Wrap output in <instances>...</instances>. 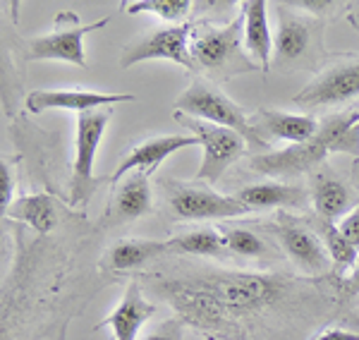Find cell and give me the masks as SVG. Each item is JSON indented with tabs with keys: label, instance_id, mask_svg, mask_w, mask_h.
Segmentation results:
<instances>
[{
	"label": "cell",
	"instance_id": "27",
	"mask_svg": "<svg viewBox=\"0 0 359 340\" xmlns=\"http://www.w3.org/2000/svg\"><path fill=\"white\" fill-rule=\"evenodd\" d=\"M13 192H15V177L10 172V163L8 161H0V199H3V213L13 206Z\"/></svg>",
	"mask_w": 359,
	"mask_h": 340
},
{
	"label": "cell",
	"instance_id": "1",
	"mask_svg": "<svg viewBox=\"0 0 359 340\" xmlns=\"http://www.w3.org/2000/svg\"><path fill=\"white\" fill-rule=\"evenodd\" d=\"M290 278L276 273L216 271L194 278L163 280L158 290L177 309L180 321L213 333L240 328V321L269 312L290 292Z\"/></svg>",
	"mask_w": 359,
	"mask_h": 340
},
{
	"label": "cell",
	"instance_id": "10",
	"mask_svg": "<svg viewBox=\"0 0 359 340\" xmlns=\"http://www.w3.org/2000/svg\"><path fill=\"white\" fill-rule=\"evenodd\" d=\"M192 32V22L154 29L151 34H147V36L137 39L135 43L127 46L123 50V57H120V65L125 70H130V67H135L144 60H172L177 65L187 67V70H194L192 53H189Z\"/></svg>",
	"mask_w": 359,
	"mask_h": 340
},
{
	"label": "cell",
	"instance_id": "6",
	"mask_svg": "<svg viewBox=\"0 0 359 340\" xmlns=\"http://www.w3.org/2000/svg\"><path fill=\"white\" fill-rule=\"evenodd\" d=\"M264 228L276 235L280 250L302 273L323 276L333 268L326 247L306 218L292 216L290 211H278L273 221H269Z\"/></svg>",
	"mask_w": 359,
	"mask_h": 340
},
{
	"label": "cell",
	"instance_id": "15",
	"mask_svg": "<svg viewBox=\"0 0 359 340\" xmlns=\"http://www.w3.org/2000/svg\"><path fill=\"white\" fill-rule=\"evenodd\" d=\"M156 314V304L144 297L137 280L127 285L125 295L120 297L118 307L113 309L96 328H111L115 340H137L142 326Z\"/></svg>",
	"mask_w": 359,
	"mask_h": 340
},
{
	"label": "cell",
	"instance_id": "2",
	"mask_svg": "<svg viewBox=\"0 0 359 340\" xmlns=\"http://www.w3.org/2000/svg\"><path fill=\"white\" fill-rule=\"evenodd\" d=\"M328 154L359 156V111L355 108L323 118L318 123V132L309 142L257 154L249 161V168L271 177H292L314 170Z\"/></svg>",
	"mask_w": 359,
	"mask_h": 340
},
{
	"label": "cell",
	"instance_id": "33",
	"mask_svg": "<svg viewBox=\"0 0 359 340\" xmlns=\"http://www.w3.org/2000/svg\"><path fill=\"white\" fill-rule=\"evenodd\" d=\"M350 20H352V25H357V27H359V13H357V15H350Z\"/></svg>",
	"mask_w": 359,
	"mask_h": 340
},
{
	"label": "cell",
	"instance_id": "29",
	"mask_svg": "<svg viewBox=\"0 0 359 340\" xmlns=\"http://www.w3.org/2000/svg\"><path fill=\"white\" fill-rule=\"evenodd\" d=\"M338 228H340V233L347 238V242H350V245H355L359 250V204L350 213H347L343 221L338 223Z\"/></svg>",
	"mask_w": 359,
	"mask_h": 340
},
{
	"label": "cell",
	"instance_id": "25",
	"mask_svg": "<svg viewBox=\"0 0 359 340\" xmlns=\"http://www.w3.org/2000/svg\"><path fill=\"white\" fill-rule=\"evenodd\" d=\"M225 245H228L230 254L242 259H276L278 252L266 242L262 235H257L252 228L242 226H225L221 228Z\"/></svg>",
	"mask_w": 359,
	"mask_h": 340
},
{
	"label": "cell",
	"instance_id": "13",
	"mask_svg": "<svg viewBox=\"0 0 359 340\" xmlns=\"http://www.w3.org/2000/svg\"><path fill=\"white\" fill-rule=\"evenodd\" d=\"M130 101H135L132 94H103V91L89 89H36L27 96V111L34 115L43 111H74L82 115Z\"/></svg>",
	"mask_w": 359,
	"mask_h": 340
},
{
	"label": "cell",
	"instance_id": "21",
	"mask_svg": "<svg viewBox=\"0 0 359 340\" xmlns=\"http://www.w3.org/2000/svg\"><path fill=\"white\" fill-rule=\"evenodd\" d=\"M163 254H170L168 240H118L103 254V266L111 271H132Z\"/></svg>",
	"mask_w": 359,
	"mask_h": 340
},
{
	"label": "cell",
	"instance_id": "8",
	"mask_svg": "<svg viewBox=\"0 0 359 340\" xmlns=\"http://www.w3.org/2000/svg\"><path fill=\"white\" fill-rule=\"evenodd\" d=\"M165 199L172 216L180 221H228L252 213L237 197L218 194L211 187L192 182H165Z\"/></svg>",
	"mask_w": 359,
	"mask_h": 340
},
{
	"label": "cell",
	"instance_id": "11",
	"mask_svg": "<svg viewBox=\"0 0 359 340\" xmlns=\"http://www.w3.org/2000/svg\"><path fill=\"white\" fill-rule=\"evenodd\" d=\"M355 99H359V60L343 57V60L323 67L292 101L299 108L311 111V108L343 106Z\"/></svg>",
	"mask_w": 359,
	"mask_h": 340
},
{
	"label": "cell",
	"instance_id": "7",
	"mask_svg": "<svg viewBox=\"0 0 359 340\" xmlns=\"http://www.w3.org/2000/svg\"><path fill=\"white\" fill-rule=\"evenodd\" d=\"M111 115L113 108L77 115V154H74L72 177H69V206H84L101 182L94 175V161L98 144L111 123Z\"/></svg>",
	"mask_w": 359,
	"mask_h": 340
},
{
	"label": "cell",
	"instance_id": "5",
	"mask_svg": "<svg viewBox=\"0 0 359 340\" xmlns=\"http://www.w3.org/2000/svg\"><path fill=\"white\" fill-rule=\"evenodd\" d=\"M172 118L177 120L182 128H187L192 135L199 140V147H204V158L196 170V182H208L216 184L223 177V172L245 156L249 149L247 140L237 132L221 128V125L206 123V120L192 118V115H184L175 111Z\"/></svg>",
	"mask_w": 359,
	"mask_h": 340
},
{
	"label": "cell",
	"instance_id": "16",
	"mask_svg": "<svg viewBox=\"0 0 359 340\" xmlns=\"http://www.w3.org/2000/svg\"><path fill=\"white\" fill-rule=\"evenodd\" d=\"M254 128L266 142L283 140L290 144H304L318 132V120L314 115L302 113H283L273 111V108H259L252 118Z\"/></svg>",
	"mask_w": 359,
	"mask_h": 340
},
{
	"label": "cell",
	"instance_id": "32",
	"mask_svg": "<svg viewBox=\"0 0 359 340\" xmlns=\"http://www.w3.org/2000/svg\"><path fill=\"white\" fill-rule=\"evenodd\" d=\"M343 287L347 295H359V261L355 264V268L343 278Z\"/></svg>",
	"mask_w": 359,
	"mask_h": 340
},
{
	"label": "cell",
	"instance_id": "12",
	"mask_svg": "<svg viewBox=\"0 0 359 340\" xmlns=\"http://www.w3.org/2000/svg\"><path fill=\"white\" fill-rule=\"evenodd\" d=\"M278 10H280V25H278L273 62L287 70L292 65H302V62L311 60L321 50V22L294 15L285 5H280Z\"/></svg>",
	"mask_w": 359,
	"mask_h": 340
},
{
	"label": "cell",
	"instance_id": "20",
	"mask_svg": "<svg viewBox=\"0 0 359 340\" xmlns=\"http://www.w3.org/2000/svg\"><path fill=\"white\" fill-rule=\"evenodd\" d=\"M242 15H245V50L247 55L262 67L264 74L271 72L273 65V50L276 39L269 27V15H266L264 0H245L240 5Z\"/></svg>",
	"mask_w": 359,
	"mask_h": 340
},
{
	"label": "cell",
	"instance_id": "30",
	"mask_svg": "<svg viewBox=\"0 0 359 340\" xmlns=\"http://www.w3.org/2000/svg\"><path fill=\"white\" fill-rule=\"evenodd\" d=\"M338 5L340 3H335V0H297V3H292V8L306 10L311 15H326L328 10H335Z\"/></svg>",
	"mask_w": 359,
	"mask_h": 340
},
{
	"label": "cell",
	"instance_id": "28",
	"mask_svg": "<svg viewBox=\"0 0 359 340\" xmlns=\"http://www.w3.org/2000/svg\"><path fill=\"white\" fill-rule=\"evenodd\" d=\"M144 340H182V321L168 319L163 324L156 326Z\"/></svg>",
	"mask_w": 359,
	"mask_h": 340
},
{
	"label": "cell",
	"instance_id": "24",
	"mask_svg": "<svg viewBox=\"0 0 359 340\" xmlns=\"http://www.w3.org/2000/svg\"><path fill=\"white\" fill-rule=\"evenodd\" d=\"M170 254H187V257H208V259H223L230 257V250L225 245V238L216 228H196L187 230L182 235L168 240Z\"/></svg>",
	"mask_w": 359,
	"mask_h": 340
},
{
	"label": "cell",
	"instance_id": "22",
	"mask_svg": "<svg viewBox=\"0 0 359 340\" xmlns=\"http://www.w3.org/2000/svg\"><path fill=\"white\" fill-rule=\"evenodd\" d=\"M306 223L314 228V233L321 238L328 257H331V264H333L331 273L338 276V278H345V276L355 268V261H359L357 259L359 250L347 242V238L340 233V228L335 226L333 221H326V218H321L314 213V216H306Z\"/></svg>",
	"mask_w": 359,
	"mask_h": 340
},
{
	"label": "cell",
	"instance_id": "14",
	"mask_svg": "<svg viewBox=\"0 0 359 340\" xmlns=\"http://www.w3.org/2000/svg\"><path fill=\"white\" fill-rule=\"evenodd\" d=\"M187 147H199V140L194 135H163V137H151L147 142H139L137 147H132V151L120 161V165L113 170V175L108 177V182L118 187L130 172L135 170H147L149 175L158 168V163H163L168 156H172L180 149Z\"/></svg>",
	"mask_w": 359,
	"mask_h": 340
},
{
	"label": "cell",
	"instance_id": "26",
	"mask_svg": "<svg viewBox=\"0 0 359 340\" xmlns=\"http://www.w3.org/2000/svg\"><path fill=\"white\" fill-rule=\"evenodd\" d=\"M192 0H135V3H123V10L127 15H142L151 13L161 17L163 22L172 25H184V17L192 10Z\"/></svg>",
	"mask_w": 359,
	"mask_h": 340
},
{
	"label": "cell",
	"instance_id": "23",
	"mask_svg": "<svg viewBox=\"0 0 359 340\" xmlns=\"http://www.w3.org/2000/svg\"><path fill=\"white\" fill-rule=\"evenodd\" d=\"M3 218L27 223L36 233H50L57 226V209L53 197L48 194H25L13 201V206L3 213Z\"/></svg>",
	"mask_w": 359,
	"mask_h": 340
},
{
	"label": "cell",
	"instance_id": "17",
	"mask_svg": "<svg viewBox=\"0 0 359 340\" xmlns=\"http://www.w3.org/2000/svg\"><path fill=\"white\" fill-rule=\"evenodd\" d=\"M249 211H287V209H304L311 201L309 189L302 184H285V182H257L247 184L235 194Z\"/></svg>",
	"mask_w": 359,
	"mask_h": 340
},
{
	"label": "cell",
	"instance_id": "3",
	"mask_svg": "<svg viewBox=\"0 0 359 340\" xmlns=\"http://www.w3.org/2000/svg\"><path fill=\"white\" fill-rule=\"evenodd\" d=\"M189 53H192L194 70H201L213 82H228L237 74L262 70L245 50V15L242 13L223 27H194Z\"/></svg>",
	"mask_w": 359,
	"mask_h": 340
},
{
	"label": "cell",
	"instance_id": "19",
	"mask_svg": "<svg viewBox=\"0 0 359 340\" xmlns=\"http://www.w3.org/2000/svg\"><path fill=\"white\" fill-rule=\"evenodd\" d=\"M311 204L316 209V216L326 221H343V218L359 204V194L347 182L328 170H321L311 175Z\"/></svg>",
	"mask_w": 359,
	"mask_h": 340
},
{
	"label": "cell",
	"instance_id": "9",
	"mask_svg": "<svg viewBox=\"0 0 359 340\" xmlns=\"http://www.w3.org/2000/svg\"><path fill=\"white\" fill-rule=\"evenodd\" d=\"M108 22H111V17L84 27L74 13H60L55 17L53 32L29 41V60H62L77 67H86L84 36L89 32L103 29Z\"/></svg>",
	"mask_w": 359,
	"mask_h": 340
},
{
	"label": "cell",
	"instance_id": "31",
	"mask_svg": "<svg viewBox=\"0 0 359 340\" xmlns=\"http://www.w3.org/2000/svg\"><path fill=\"white\" fill-rule=\"evenodd\" d=\"M314 340H359V331H345V328H328L318 333Z\"/></svg>",
	"mask_w": 359,
	"mask_h": 340
},
{
	"label": "cell",
	"instance_id": "4",
	"mask_svg": "<svg viewBox=\"0 0 359 340\" xmlns=\"http://www.w3.org/2000/svg\"><path fill=\"white\" fill-rule=\"evenodd\" d=\"M175 111L237 132V135L245 137L249 149H254V151H271V144L257 132L252 118L235 101H230L221 89H216L208 79H194L175 101Z\"/></svg>",
	"mask_w": 359,
	"mask_h": 340
},
{
	"label": "cell",
	"instance_id": "18",
	"mask_svg": "<svg viewBox=\"0 0 359 340\" xmlns=\"http://www.w3.org/2000/svg\"><path fill=\"white\" fill-rule=\"evenodd\" d=\"M151 211H154V197H151V184H149V172L135 170L115 189L113 204L106 211V221L111 226H118V223L135 221V218H142Z\"/></svg>",
	"mask_w": 359,
	"mask_h": 340
}]
</instances>
